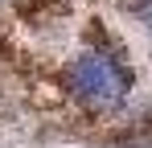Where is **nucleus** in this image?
Masks as SVG:
<instances>
[{"label":"nucleus","instance_id":"f257e3e1","mask_svg":"<svg viewBox=\"0 0 152 148\" xmlns=\"http://www.w3.org/2000/svg\"><path fill=\"white\" fill-rule=\"evenodd\" d=\"M66 86H70V99L82 111L107 115V111L124 107L127 91H132V74L111 45H86L66 66Z\"/></svg>","mask_w":152,"mask_h":148},{"label":"nucleus","instance_id":"f03ea898","mask_svg":"<svg viewBox=\"0 0 152 148\" xmlns=\"http://www.w3.org/2000/svg\"><path fill=\"white\" fill-rule=\"evenodd\" d=\"M136 12H140V21H144V25H152V0H140Z\"/></svg>","mask_w":152,"mask_h":148}]
</instances>
